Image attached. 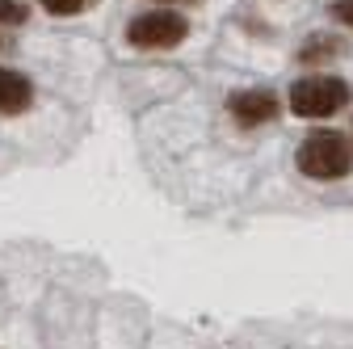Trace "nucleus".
<instances>
[{
	"instance_id": "1",
	"label": "nucleus",
	"mask_w": 353,
	"mask_h": 349,
	"mask_svg": "<svg viewBox=\"0 0 353 349\" xmlns=\"http://www.w3.org/2000/svg\"><path fill=\"white\" fill-rule=\"evenodd\" d=\"M299 168L316 181H341L353 172V143L336 130H316L299 148Z\"/></svg>"
},
{
	"instance_id": "2",
	"label": "nucleus",
	"mask_w": 353,
	"mask_h": 349,
	"mask_svg": "<svg viewBox=\"0 0 353 349\" xmlns=\"http://www.w3.org/2000/svg\"><path fill=\"white\" fill-rule=\"evenodd\" d=\"M349 106V84L341 76H303L290 89V110L299 118H332Z\"/></svg>"
},
{
	"instance_id": "3",
	"label": "nucleus",
	"mask_w": 353,
	"mask_h": 349,
	"mask_svg": "<svg viewBox=\"0 0 353 349\" xmlns=\"http://www.w3.org/2000/svg\"><path fill=\"white\" fill-rule=\"evenodd\" d=\"M190 34L185 17L181 13H139L135 21L126 26V38H130V47H139V51H172V47H181Z\"/></svg>"
},
{
	"instance_id": "4",
	"label": "nucleus",
	"mask_w": 353,
	"mask_h": 349,
	"mask_svg": "<svg viewBox=\"0 0 353 349\" xmlns=\"http://www.w3.org/2000/svg\"><path fill=\"white\" fill-rule=\"evenodd\" d=\"M228 110H232V118L240 126H261V122L278 118V97L270 89H248V93H236L228 101Z\"/></svg>"
},
{
	"instance_id": "5",
	"label": "nucleus",
	"mask_w": 353,
	"mask_h": 349,
	"mask_svg": "<svg viewBox=\"0 0 353 349\" xmlns=\"http://www.w3.org/2000/svg\"><path fill=\"white\" fill-rule=\"evenodd\" d=\"M30 101H34V89H30V80H26L21 72H9V68H0V114H21Z\"/></svg>"
},
{
	"instance_id": "6",
	"label": "nucleus",
	"mask_w": 353,
	"mask_h": 349,
	"mask_svg": "<svg viewBox=\"0 0 353 349\" xmlns=\"http://www.w3.org/2000/svg\"><path fill=\"white\" fill-rule=\"evenodd\" d=\"M312 47H316V51H303V59H307V63H312V59H324V55H341L345 42H336V38H332V42H328V38H316Z\"/></svg>"
},
{
	"instance_id": "7",
	"label": "nucleus",
	"mask_w": 353,
	"mask_h": 349,
	"mask_svg": "<svg viewBox=\"0 0 353 349\" xmlns=\"http://www.w3.org/2000/svg\"><path fill=\"white\" fill-rule=\"evenodd\" d=\"M42 9L55 13V17H72V13L84 9V0H42Z\"/></svg>"
},
{
	"instance_id": "8",
	"label": "nucleus",
	"mask_w": 353,
	"mask_h": 349,
	"mask_svg": "<svg viewBox=\"0 0 353 349\" xmlns=\"http://www.w3.org/2000/svg\"><path fill=\"white\" fill-rule=\"evenodd\" d=\"M21 17H26L21 5H13V0H0V26H17Z\"/></svg>"
},
{
	"instance_id": "9",
	"label": "nucleus",
	"mask_w": 353,
	"mask_h": 349,
	"mask_svg": "<svg viewBox=\"0 0 353 349\" xmlns=\"http://www.w3.org/2000/svg\"><path fill=\"white\" fill-rule=\"evenodd\" d=\"M332 13H336V21L353 26V0H336V5H332Z\"/></svg>"
}]
</instances>
